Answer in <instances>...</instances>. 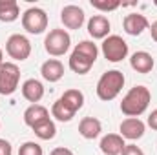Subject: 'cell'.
Wrapping results in <instances>:
<instances>
[{"instance_id":"6da1fadb","label":"cell","mask_w":157,"mask_h":155,"mask_svg":"<svg viewBox=\"0 0 157 155\" xmlns=\"http://www.w3.org/2000/svg\"><path fill=\"white\" fill-rule=\"evenodd\" d=\"M99 57V47L91 40H82L70 55V70L78 75H86Z\"/></svg>"},{"instance_id":"7a4b0ae2","label":"cell","mask_w":157,"mask_h":155,"mask_svg":"<svg viewBox=\"0 0 157 155\" xmlns=\"http://www.w3.org/2000/svg\"><path fill=\"white\" fill-rule=\"evenodd\" d=\"M152 100V93L146 86H133L121 102V112L126 117H139L143 115Z\"/></svg>"},{"instance_id":"3957f363","label":"cell","mask_w":157,"mask_h":155,"mask_svg":"<svg viewBox=\"0 0 157 155\" xmlns=\"http://www.w3.org/2000/svg\"><path fill=\"white\" fill-rule=\"evenodd\" d=\"M124 88V75L119 70H110L102 73L97 82V97L104 102H110L121 93Z\"/></svg>"},{"instance_id":"277c9868","label":"cell","mask_w":157,"mask_h":155,"mask_svg":"<svg viewBox=\"0 0 157 155\" xmlns=\"http://www.w3.org/2000/svg\"><path fill=\"white\" fill-rule=\"evenodd\" d=\"M70 46H71V37L66 29H51L44 40V49L51 57H62L64 53H68Z\"/></svg>"},{"instance_id":"5b68a950","label":"cell","mask_w":157,"mask_h":155,"mask_svg":"<svg viewBox=\"0 0 157 155\" xmlns=\"http://www.w3.org/2000/svg\"><path fill=\"white\" fill-rule=\"evenodd\" d=\"M20 82V70L15 62L0 64V95H13Z\"/></svg>"},{"instance_id":"8992f818","label":"cell","mask_w":157,"mask_h":155,"mask_svg":"<svg viewBox=\"0 0 157 155\" xmlns=\"http://www.w3.org/2000/svg\"><path fill=\"white\" fill-rule=\"evenodd\" d=\"M22 28L31 33V35H40L48 28V15L40 7H29L22 15Z\"/></svg>"},{"instance_id":"52a82bcc","label":"cell","mask_w":157,"mask_h":155,"mask_svg":"<svg viewBox=\"0 0 157 155\" xmlns=\"http://www.w3.org/2000/svg\"><path fill=\"white\" fill-rule=\"evenodd\" d=\"M102 55L110 62H121L128 57V44L119 35H108L102 42Z\"/></svg>"},{"instance_id":"ba28073f","label":"cell","mask_w":157,"mask_h":155,"mask_svg":"<svg viewBox=\"0 0 157 155\" xmlns=\"http://www.w3.org/2000/svg\"><path fill=\"white\" fill-rule=\"evenodd\" d=\"M6 51H7V55L11 59L22 62V60L29 59V55H31V42L26 39L24 35L15 33V35H11L7 39V42H6Z\"/></svg>"},{"instance_id":"9c48e42d","label":"cell","mask_w":157,"mask_h":155,"mask_svg":"<svg viewBox=\"0 0 157 155\" xmlns=\"http://www.w3.org/2000/svg\"><path fill=\"white\" fill-rule=\"evenodd\" d=\"M60 20L62 24L68 28V29H80L84 20H86V15H84V9L78 7L75 4H70V6H64L62 11H60Z\"/></svg>"},{"instance_id":"30bf717a","label":"cell","mask_w":157,"mask_h":155,"mask_svg":"<svg viewBox=\"0 0 157 155\" xmlns=\"http://www.w3.org/2000/svg\"><path fill=\"white\" fill-rule=\"evenodd\" d=\"M121 130V137L122 139H130V141H137L144 135V130H146V124L137 119V117H128L121 122L119 126Z\"/></svg>"},{"instance_id":"8fae6325","label":"cell","mask_w":157,"mask_h":155,"mask_svg":"<svg viewBox=\"0 0 157 155\" xmlns=\"http://www.w3.org/2000/svg\"><path fill=\"white\" fill-rule=\"evenodd\" d=\"M122 26H124V31H126L128 35H132V37H137V35H141L144 29L150 28L148 18H146L144 15H141V13H130V15H126Z\"/></svg>"},{"instance_id":"7c38bea8","label":"cell","mask_w":157,"mask_h":155,"mask_svg":"<svg viewBox=\"0 0 157 155\" xmlns=\"http://www.w3.org/2000/svg\"><path fill=\"white\" fill-rule=\"evenodd\" d=\"M110 28H112V24H110V20L104 15H95V17H91L88 20V33L93 39L104 40L108 37V33H110Z\"/></svg>"},{"instance_id":"4fadbf2b","label":"cell","mask_w":157,"mask_h":155,"mask_svg":"<svg viewBox=\"0 0 157 155\" xmlns=\"http://www.w3.org/2000/svg\"><path fill=\"white\" fill-rule=\"evenodd\" d=\"M101 150L104 155H121L122 150H124V139L117 135V133H108L101 139Z\"/></svg>"},{"instance_id":"5bb4252c","label":"cell","mask_w":157,"mask_h":155,"mask_svg":"<svg viewBox=\"0 0 157 155\" xmlns=\"http://www.w3.org/2000/svg\"><path fill=\"white\" fill-rule=\"evenodd\" d=\"M40 73H42L44 80H48V82H59L64 77V66H62L60 60L49 59L40 66Z\"/></svg>"},{"instance_id":"9a60e30c","label":"cell","mask_w":157,"mask_h":155,"mask_svg":"<svg viewBox=\"0 0 157 155\" xmlns=\"http://www.w3.org/2000/svg\"><path fill=\"white\" fill-rule=\"evenodd\" d=\"M154 57L146 51H135L130 59V66L137 71V73H150L154 70Z\"/></svg>"},{"instance_id":"2e32d148","label":"cell","mask_w":157,"mask_h":155,"mask_svg":"<svg viewBox=\"0 0 157 155\" xmlns=\"http://www.w3.org/2000/svg\"><path fill=\"white\" fill-rule=\"evenodd\" d=\"M22 97L26 100H29L31 104H37L40 99L44 97V86L37 78H28L22 84Z\"/></svg>"},{"instance_id":"e0dca14e","label":"cell","mask_w":157,"mask_h":155,"mask_svg":"<svg viewBox=\"0 0 157 155\" xmlns=\"http://www.w3.org/2000/svg\"><path fill=\"white\" fill-rule=\"evenodd\" d=\"M101 131H102V124L95 117H84L78 122V133L84 139H97L101 135Z\"/></svg>"},{"instance_id":"ac0fdd59","label":"cell","mask_w":157,"mask_h":155,"mask_svg":"<svg viewBox=\"0 0 157 155\" xmlns=\"http://www.w3.org/2000/svg\"><path fill=\"white\" fill-rule=\"evenodd\" d=\"M46 119H49V112H48V108L42 106V104H31V106L24 112V122H26L29 128H33L35 124H39V122L46 120Z\"/></svg>"},{"instance_id":"d6986e66","label":"cell","mask_w":157,"mask_h":155,"mask_svg":"<svg viewBox=\"0 0 157 155\" xmlns=\"http://www.w3.org/2000/svg\"><path fill=\"white\" fill-rule=\"evenodd\" d=\"M18 17L20 9L15 0H0V22H15Z\"/></svg>"},{"instance_id":"ffe728a7","label":"cell","mask_w":157,"mask_h":155,"mask_svg":"<svg viewBox=\"0 0 157 155\" xmlns=\"http://www.w3.org/2000/svg\"><path fill=\"white\" fill-rule=\"evenodd\" d=\"M60 100H62L64 106H68L73 113H77L78 110L82 108V104H84V93L78 91V89H68V91L62 93Z\"/></svg>"},{"instance_id":"44dd1931","label":"cell","mask_w":157,"mask_h":155,"mask_svg":"<svg viewBox=\"0 0 157 155\" xmlns=\"http://www.w3.org/2000/svg\"><path fill=\"white\" fill-rule=\"evenodd\" d=\"M31 130H33V133L39 139H42V141H51L57 135V126H55V122L51 119H46V120H42L39 124H35Z\"/></svg>"},{"instance_id":"7402d4cb","label":"cell","mask_w":157,"mask_h":155,"mask_svg":"<svg viewBox=\"0 0 157 155\" xmlns=\"http://www.w3.org/2000/svg\"><path fill=\"white\" fill-rule=\"evenodd\" d=\"M51 115L55 117L57 120H60V122H70V120L75 117V113H73L68 106H64V102L59 99V100H55V104L51 106Z\"/></svg>"},{"instance_id":"603a6c76","label":"cell","mask_w":157,"mask_h":155,"mask_svg":"<svg viewBox=\"0 0 157 155\" xmlns=\"http://www.w3.org/2000/svg\"><path fill=\"white\" fill-rule=\"evenodd\" d=\"M91 7L99 9V11H115L117 7H121L119 0H91Z\"/></svg>"},{"instance_id":"cb8c5ba5","label":"cell","mask_w":157,"mask_h":155,"mask_svg":"<svg viewBox=\"0 0 157 155\" xmlns=\"http://www.w3.org/2000/svg\"><path fill=\"white\" fill-rule=\"evenodd\" d=\"M18 155H44V152H42L40 144L33 142V141H28L18 148Z\"/></svg>"},{"instance_id":"d4e9b609","label":"cell","mask_w":157,"mask_h":155,"mask_svg":"<svg viewBox=\"0 0 157 155\" xmlns=\"http://www.w3.org/2000/svg\"><path fill=\"white\" fill-rule=\"evenodd\" d=\"M121 155H144V152L139 146H135V144H126Z\"/></svg>"},{"instance_id":"484cf974","label":"cell","mask_w":157,"mask_h":155,"mask_svg":"<svg viewBox=\"0 0 157 155\" xmlns=\"http://www.w3.org/2000/svg\"><path fill=\"white\" fill-rule=\"evenodd\" d=\"M0 155H13V148L6 139H0Z\"/></svg>"},{"instance_id":"4316f807","label":"cell","mask_w":157,"mask_h":155,"mask_svg":"<svg viewBox=\"0 0 157 155\" xmlns=\"http://www.w3.org/2000/svg\"><path fill=\"white\" fill-rule=\"evenodd\" d=\"M148 126L152 130H157V110H154L150 115H148Z\"/></svg>"},{"instance_id":"83f0119b","label":"cell","mask_w":157,"mask_h":155,"mask_svg":"<svg viewBox=\"0 0 157 155\" xmlns=\"http://www.w3.org/2000/svg\"><path fill=\"white\" fill-rule=\"evenodd\" d=\"M49 155H73V152L68 150V148H62V146H60V148H55Z\"/></svg>"},{"instance_id":"f1b7e54d","label":"cell","mask_w":157,"mask_h":155,"mask_svg":"<svg viewBox=\"0 0 157 155\" xmlns=\"http://www.w3.org/2000/svg\"><path fill=\"white\" fill-rule=\"evenodd\" d=\"M150 33H152V39L157 42V20L152 24V26H150Z\"/></svg>"},{"instance_id":"f546056e","label":"cell","mask_w":157,"mask_h":155,"mask_svg":"<svg viewBox=\"0 0 157 155\" xmlns=\"http://www.w3.org/2000/svg\"><path fill=\"white\" fill-rule=\"evenodd\" d=\"M0 64H4V53H2V49H0Z\"/></svg>"},{"instance_id":"4dcf8cb0","label":"cell","mask_w":157,"mask_h":155,"mask_svg":"<svg viewBox=\"0 0 157 155\" xmlns=\"http://www.w3.org/2000/svg\"><path fill=\"white\" fill-rule=\"evenodd\" d=\"M155 6H157V2H155Z\"/></svg>"}]
</instances>
